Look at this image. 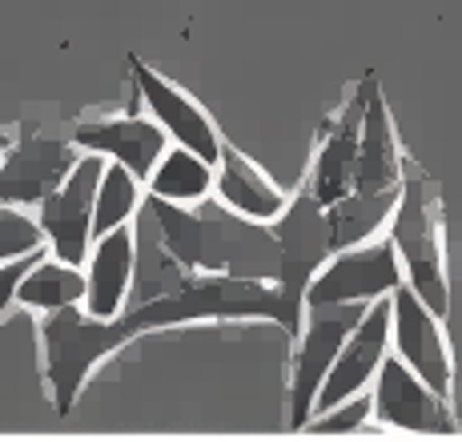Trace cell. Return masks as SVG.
<instances>
[{
    "label": "cell",
    "instance_id": "cell-1",
    "mask_svg": "<svg viewBox=\"0 0 462 442\" xmlns=\"http://www.w3.org/2000/svg\"><path fill=\"white\" fill-rule=\"evenodd\" d=\"M149 214L157 221L165 250L185 270L198 273H234V278L282 281L286 258L282 242L270 221H254L226 201H198V206H177L157 193H149Z\"/></svg>",
    "mask_w": 462,
    "mask_h": 442
},
{
    "label": "cell",
    "instance_id": "cell-2",
    "mask_svg": "<svg viewBox=\"0 0 462 442\" xmlns=\"http://www.w3.org/2000/svg\"><path fill=\"white\" fill-rule=\"evenodd\" d=\"M229 318H270L286 334H301V318L290 309L278 281L257 278H234V273H198L189 270L181 286L133 302L125 314H117L125 338H141L149 330H169L185 322H229Z\"/></svg>",
    "mask_w": 462,
    "mask_h": 442
},
{
    "label": "cell",
    "instance_id": "cell-3",
    "mask_svg": "<svg viewBox=\"0 0 462 442\" xmlns=\"http://www.w3.org/2000/svg\"><path fill=\"white\" fill-rule=\"evenodd\" d=\"M37 334H41V374H44V386H49L57 414L73 410L88 374L113 350H121L129 342L117 318H97L81 306L44 309L37 322Z\"/></svg>",
    "mask_w": 462,
    "mask_h": 442
},
{
    "label": "cell",
    "instance_id": "cell-4",
    "mask_svg": "<svg viewBox=\"0 0 462 442\" xmlns=\"http://www.w3.org/2000/svg\"><path fill=\"white\" fill-rule=\"evenodd\" d=\"M390 242L406 270V286L439 318L450 309V286H447V253H442V206L439 189L426 173L406 165L402 193H398L394 217H390Z\"/></svg>",
    "mask_w": 462,
    "mask_h": 442
},
{
    "label": "cell",
    "instance_id": "cell-5",
    "mask_svg": "<svg viewBox=\"0 0 462 442\" xmlns=\"http://www.w3.org/2000/svg\"><path fill=\"white\" fill-rule=\"evenodd\" d=\"M362 314H366L362 302L310 306L306 309L294 362H290V427L294 430H306V422L314 419L318 394H322L337 354H342L346 338L354 334V326L362 322Z\"/></svg>",
    "mask_w": 462,
    "mask_h": 442
},
{
    "label": "cell",
    "instance_id": "cell-6",
    "mask_svg": "<svg viewBox=\"0 0 462 442\" xmlns=\"http://www.w3.org/2000/svg\"><path fill=\"white\" fill-rule=\"evenodd\" d=\"M406 281L402 258H398L390 237H370L362 245L337 250L322 270L314 273L306 290V309L310 306H346V302H378L390 298Z\"/></svg>",
    "mask_w": 462,
    "mask_h": 442
},
{
    "label": "cell",
    "instance_id": "cell-7",
    "mask_svg": "<svg viewBox=\"0 0 462 442\" xmlns=\"http://www.w3.org/2000/svg\"><path fill=\"white\" fill-rule=\"evenodd\" d=\"M109 157L105 153H81V161L73 165V173L41 201V229L44 242H49V253L57 258L85 265L88 262V242H93V214H97V189H101V177Z\"/></svg>",
    "mask_w": 462,
    "mask_h": 442
},
{
    "label": "cell",
    "instance_id": "cell-8",
    "mask_svg": "<svg viewBox=\"0 0 462 442\" xmlns=\"http://www.w3.org/2000/svg\"><path fill=\"white\" fill-rule=\"evenodd\" d=\"M85 149L73 137H52L41 129H21L0 153V206H41L81 161Z\"/></svg>",
    "mask_w": 462,
    "mask_h": 442
},
{
    "label": "cell",
    "instance_id": "cell-9",
    "mask_svg": "<svg viewBox=\"0 0 462 442\" xmlns=\"http://www.w3.org/2000/svg\"><path fill=\"white\" fill-rule=\"evenodd\" d=\"M273 234L282 242V258H286V270H282V294H286L290 309L306 322V290L314 281V273L322 270L326 262L334 258V242H330V217H326V206L314 198L310 185L290 198L286 214L278 221H270Z\"/></svg>",
    "mask_w": 462,
    "mask_h": 442
},
{
    "label": "cell",
    "instance_id": "cell-10",
    "mask_svg": "<svg viewBox=\"0 0 462 442\" xmlns=\"http://www.w3.org/2000/svg\"><path fill=\"white\" fill-rule=\"evenodd\" d=\"M374 414L382 427L406 430V435H455V414L450 402L422 382L402 358H382L378 366V386H374Z\"/></svg>",
    "mask_w": 462,
    "mask_h": 442
},
{
    "label": "cell",
    "instance_id": "cell-11",
    "mask_svg": "<svg viewBox=\"0 0 462 442\" xmlns=\"http://www.w3.org/2000/svg\"><path fill=\"white\" fill-rule=\"evenodd\" d=\"M129 69H133V85H137L141 105H145L149 117L169 133V141H177V145L193 149V153H201L206 161L217 165L226 141H221L217 125L209 121V113L201 109L185 88H177L173 81H165L157 69H149L141 57H129Z\"/></svg>",
    "mask_w": 462,
    "mask_h": 442
},
{
    "label": "cell",
    "instance_id": "cell-12",
    "mask_svg": "<svg viewBox=\"0 0 462 442\" xmlns=\"http://www.w3.org/2000/svg\"><path fill=\"white\" fill-rule=\"evenodd\" d=\"M370 85H374V73H366L354 85L350 101H346L322 129V141H318V153H314V170H310V181H306L322 206H334L346 193H354V170H358V145H362V121H366Z\"/></svg>",
    "mask_w": 462,
    "mask_h": 442
},
{
    "label": "cell",
    "instance_id": "cell-13",
    "mask_svg": "<svg viewBox=\"0 0 462 442\" xmlns=\"http://www.w3.org/2000/svg\"><path fill=\"white\" fill-rule=\"evenodd\" d=\"M390 302H394V334H390L394 338V354L422 382H430L442 398H450L455 366H450V350H447V338H442V318L406 281L390 294Z\"/></svg>",
    "mask_w": 462,
    "mask_h": 442
},
{
    "label": "cell",
    "instance_id": "cell-14",
    "mask_svg": "<svg viewBox=\"0 0 462 442\" xmlns=\"http://www.w3.org/2000/svg\"><path fill=\"white\" fill-rule=\"evenodd\" d=\"M390 334H394V302H390V298H378V302L366 306L362 322L354 326V334L346 338V346H342V354H337L330 378H326L322 394H318L314 414L330 410V406H337V402H346V398L366 391L370 378H378V366H382V358H386V346L394 342Z\"/></svg>",
    "mask_w": 462,
    "mask_h": 442
},
{
    "label": "cell",
    "instance_id": "cell-15",
    "mask_svg": "<svg viewBox=\"0 0 462 442\" xmlns=\"http://www.w3.org/2000/svg\"><path fill=\"white\" fill-rule=\"evenodd\" d=\"M73 141L88 153H105L109 161H121L141 181L153 177L157 161L169 149V133L153 117H88L73 125Z\"/></svg>",
    "mask_w": 462,
    "mask_h": 442
},
{
    "label": "cell",
    "instance_id": "cell-16",
    "mask_svg": "<svg viewBox=\"0 0 462 442\" xmlns=\"http://www.w3.org/2000/svg\"><path fill=\"white\" fill-rule=\"evenodd\" d=\"M406 177V157L398 149L394 117L386 109V97L378 88V77L370 85L366 101V121H362V145H358V170H354V189L358 193H386L402 189Z\"/></svg>",
    "mask_w": 462,
    "mask_h": 442
},
{
    "label": "cell",
    "instance_id": "cell-17",
    "mask_svg": "<svg viewBox=\"0 0 462 442\" xmlns=\"http://www.w3.org/2000/svg\"><path fill=\"white\" fill-rule=\"evenodd\" d=\"M133 270H137V229L117 226L97 237L88 253V314L117 318L125 294H133Z\"/></svg>",
    "mask_w": 462,
    "mask_h": 442
},
{
    "label": "cell",
    "instance_id": "cell-18",
    "mask_svg": "<svg viewBox=\"0 0 462 442\" xmlns=\"http://www.w3.org/2000/svg\"><path fill=\"white\" fill-rule=\"evenodd\" d=\"M217 198L226 201L229 209H237V214H245L254 221H278L290 206V198L265 177V170H257V161H250V157L234 145H221Z\"/></svg>",
    "mask_w": 462,
    "mask_h": 442
},
{
    "label": "cell",
    "instance_id": "cell-19",
    "mask_svg": "<svg viewBox=\"0 0 462 442\" xmlns=\"http://www.w3.org/2000/svg\"><path fill=\"white\" fill-rule=\"evenodd\" d=\"M213 189H217V165L206 161L201 153H193V149L177 145V141L173 149H165V157L149 177V193L177 201V206H198Z\"/></svg>",
    "mask_w": 462,
    "mask_h": 442
},
{
    "label": "cell",
    "instance_id": "cell-20",
    "mask_svg": "<svg viewBox=\"0 0 462 442\" xmlns=\"http://www.w3.org/2000/svg\"><path fill=\"white\" fill-rule=\"evenodd\" d=\"M398 193L402 189H386V193H346L342 201L326 206V217H330V242L334 253L337 250H350V245H362L394 217L398 206Z\"/></svg>",
    "mask_w": 462,
    "mask_h": 442
},
{
    "label": "cell",
    "instance_id": "cell-21",
    "mask_svg": "<svg viewBox=\"0 0 462 442\" xmlns=\"http://www.w3.org/2000/svg\"><path fill=\"white\" fill-rule=\"evenodd\" d=\"M88 294V273H81V265L65 262V258H41L32 262V270L21 278V290H16V302L32 306V309H65L77 306Z\"/></svg>",
    "mask_w": 462,
    "mask_h": 442
},
{
    "label": "cell",
    "instance_id": "cell-22",
    "mask_svg": "<svg viewBox=\"0 0 462 442\" xmlns=\"http://www.w3.org/2000/svg\"><path fill=\"white\" fill-rule=\"evenodd\" d=\"M185 265L165 250L162 234H157V221L149 214V206H141L137 221V270H133V302H149V298L165 294V290L181 286L185 281Z\"/></svg>",
    "mask_w": 462,
    "mask_h": 442
},
{
    "label": "cell",
    "instance_id": "cell-23",
    "mask_svg": "<svg viewBox=\"0 0 462 442\" xmlns=\"http://www.w3.org/2000/svg\"><path fill=\"white\" fill-rule=\"evenodd\" d=\"M137 181L141 177L125 170L121 161H109L105 165V177H101V189H97V214H93V234H109L117 226H129V217L141 209V193H137Z\"/></svg>",
    "mask_w": 462,
    "mask_h": 442
},
{
    "label": "cell",
    "instance_id": "cell-24",
    "mask_svg": "<svg viewBox=\"0 0 462 442\" xmlns=\"http://www.w3.org/2000/svg\"><path fill=\"white\" fill-rule=\"evenodd\" d=\"M44 229L21 206H0V262H16L44 250Z\"/></svg>",
    "mask_w": 462,
    "mask_h": 442
},
{
    "label": "cell",
    "instance_id": "cell-25",
    "mask_svg": "<svg viewBox=\"0 0 462 442\" xmlns=\"http://www.w3.org/2000/svg\"><path fill=\"white\" fill-rule=\"evenodd\" d=\"M370 414H374V394H354V398H346V402L330 406V410H318L314 419L306 422V430H314V435H350Z\"/></svg>",
    "mask_w": 462,
    "mask_h": 442
},
{
    "label": "cell",
    "instance_id": "cell-26",
    "mask_svg": "<svg viewBox=\"0 0 462 442\" xmlns=\"http://www.w3.org/2000/svg\"><path fill=\"white\" fill-rule=\"evenodd\" d=\"M44 253V250H41ZM41 253H29V258H16V262H0V314L16 302V290H21V278L32 270V262Z\"/></svg>",
    "mask_w": 462,
    "mask_h": 442
},
{
    "label": "cell",
    "instance_id": "cell-27",
    "mask_svg": "<svg viewBox=\"0 0 462 442\" xmlns=\"http://www.w3.org/2000/svg\"><path fill=\"white\" fill-rule=\"evenodd\" d=\"M8 141H13V137H8V129L0 125V153H5V149H8Z\"/></svg>",
    "mask_w": 462,
    "mask_h": 442
}]
</instances>
